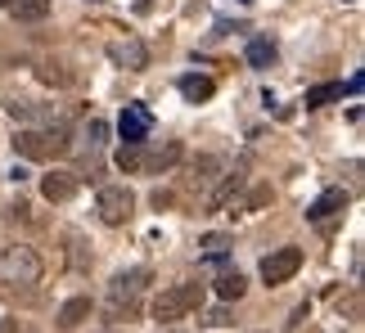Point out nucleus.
Listing matches in <instances>:
<instances>
[{
	"label": "nucleus",
	"instance_id": "nucleus-9",
	"mask_svg": "<svg viewBox=\"0 0 365 333\" xmlns=\"http://www.w3.org/2000/svg\"><path fill=\"white\" fill-rule=\"evenodd\" d=\"M5 113L14 122H32V127H59V108L36 104V100H5Z\"/></svg>",
	"mask_w": 365,
	"mask_h": 333
},
{
	"label": "nucleus",
	"instance_id": "nucleus-20",
	"mask_svg": "<svg viewBox=\"0 0 365 333\" xmlns=\"http://www.w3.org/2000/svg\"><path fill=\"white\" fill-rule=\"evenodd\" d=\"M244 288H248L244 275H240V270H226V275L217 280V297H221V302H240V297H244Z\"/></svg>",
	"mask_w": 365,
	"mask_h": 333
},
{
	"label": "nucleus",
	"instance_id": "nucleus-26",
	"mask_svg": "<svg viewBox=\"0 0 365 333\" xmlns=\"http://www.w3.org/2000/svg\"><path fill=\"white\" fill-rule=\"evenodd\" d=\"M307 315H312V307H307V302H302V307H298V311H293V320H289V329H293V333H298V329H302V320H307Z\"/></svg>",
	"mask_w": 365,
	"mask_h": 333
},
{
	"label": "nucleus",
	"instance_id": "nucleus-10",
	"mask_svg": "<svg viewBox=\"0 0 365 333\" xmlns=\"http://www.w3.org/2000/svg\"><path fill=\"white\" fill-rule=\"evenodd\" d=\"M118 131H122V140H126V144H145V140H149V131H153V113H149L145 104H126V108H122Z\"/></svg>",
	"mask_w": 365,
	"mask_h": 333
},
{
	"label": "nucleus",
	"instance_id": "nucleus-7",
	"mask_svg": "<svg viewBox=\"0 0 365 333\" xmlns=\"http://www.w3.org/2000/svg\"><path fill=\"white\" fill-rule=\"evenodd\" d=\"M302 270V248H275L271 257H262V280L266 284H289L293 275Z\"/></svg>",
	"mask_w": 365,
	"mask_h": 333
},
{
	"label": "nucleus",
	"instance_id": "nucleus-23",
	"mask_svg": "<svg viewBox=\"0 0 365 333\" xmlns=\"http://www.w3.org/2000/svg\"><path fill=\"white\" fill-rule=\"evenodd\" d=\"M41 81H50V86H68L73 77H68V73H59V63H46V68H41Z\"/></svg>",
	"mask_w": 365,
	"mask_h": 333
},
{
	"label": "nucleus",
	"instance_id": "nucleus-12",
	"mask_svg": "<svg viewBox=\"0 0 365 333\" xmlns=\"http://www.w3.org/2000/svg\"><path fill=\"white\" fill-rule=\"evenodd\" d=\"M343 207H347V189H339V185H334V189H325V194H320V199H316L312 207H307V221L325 226V221H329V216H339Z\"/></svg>",
	"mask_w": 365,
	"mask_h": 333
},
{
	"label": "nucleus",
	"instance_id": "nucleus-27",
	"mask_svg": "<svg viewBox=\"0 0 365 333\" xmlns=\"http://www.w3.org/2000/svg\"><path fill=\"white\" fill-rule=\"evenodd\" d=\"M91 5H104V0H91Z\"/></svg>",
	"mask_w": 365,
	"mask_h": 333
},
{
	"label": "nucleus",
	"instance_id": "nucleus-14",
	"mask_svg": "<svg viewBox=\"0 0 365 333\" xmlns=\"http://www.w3.org/2000/svg\"><path fill=\"white\" fill-rule=\"evenodd\" d=\"M244 180H248V176H244V166H235V171H230L226 180H221V185H217L212 194H207V207H212V212H221V207H226V203L235 199V194L244 189Z\"/></svg>",
	"mask_w": 365,
	"mask_h": 333
},
{
	"label": "nucleus",
	"instance_id": "nucleus-22",
	"mask_svg": "<svg viewBox=\"0 0 365 333\" xmlns=\"http://www.w3.org/2000/svg\"><path fill=\"white\" fill-rule=\"evenodd\" d=\"M203 253L207 257H212V261H221V257H226V248H230V234H203Z\"/></svg>",
	"mask_w": 365,
	"mask_h": 333
},
{
	"label": "nucleus",
	"instance_id": "nucleus-16",
	"mask_svg": "<svg viewBox=\"0 0 365 333\" xmlns=\"http://www.w3.org/2000/svg\"><path fill=\"white\" fill-rule=\"evenodd\" d=\"M86 315H91V297H73V302H63V307H59L54 320H59V329H77Z\"/></svg>",
	"mask_w": 365,
	"mask_h": 333
},
{
	"label": "nucleus",
	"instance_id": "nucleus-6",
	"mask_svg": "<svg viewBox=\"0 0 365 333\" xmlns=\"http://www.w3.org/2000/svg\"><path fill=\"white\" fill-rule=\"evenodd\" d=\"M149 266H131V270H118L113 275V284H108V302H113V307H131V302L145 293L149 288Z\"/></svg>",
	"mask_w": 365,
	"mask_h": 333
},
{
	"label": "nucleus",
	"instance_id": "nucleus-8",
	"mask_svg": "<svg viewBox=\"0 0 365 333\" xmlns=\"http://www.w3.org/2000/svg\"><path fill=\"white\" fill-rule=\"evenodd\" d=\"M108 59H113V68H126V73H145L149 68V46L140 36L108 41Z\"/></svg>",
	"mask_w": 365,
	"mask_h": 333
},
{
	"label": "nucleus",
	"instance_id": "nucleus-25",
	"mask_svg": "<svg viewBox=\"0 0 365 333\" xmlns=\"http://www.w3.org/2000/svg\"><path fill=\"white\" fill-rule=\"evenodd\" d=\"M207 324H217V329H221V324H230V311H226V307H217V311H207Z\"/></svg>",
	"mask_w": 365,
	"mask_h": 333
},
{
	"label": "nucleus",
	"instance_id": "nucleus-18",
	"mask_svg": "<svg viewBox=\"0 0 365 333\" xmlns=\"http://www.w3.org/2000/svg\"><path fill=\"white\" fill-rule=\"evenodd\" d=\"M9 9L19 23H41L50 14V0H9Z\"/></svg>",
	"mask_w": 365,
	"mask_h": 333
},
{
	"label": "nucleus",
	"instance_id": "nucleus-4",
	"mask_svg": "<svg viewBox=\"0 0 365 333\" xmlns=\"http://www.w3.org/2000/svg\"><path fill=\"white\" fill-rule=\"evenodd\" d=\"M180 158V144H163V149H145V144H122L118 149V166L122 171H163Z\"/></svg>",
	"mask_w": 365,
	"mask_h": 333
},
{
	"label": "nucleus",
	"instance_id": "nucleus-1",
	"mask_svg": "<svg viewBox=\"0 0 365 333\" xmlns=\"http://www.w3.org/2000/svg\"><path fill=\"white\" fill-rule=\"evenodd\" d=\"M14 154L23 162H59L73 154V135L63 127H27L14 135Z\"/></svg>",
	"mask_w": 365,
	"mask_h": 333
},
{
	"label": "nucleus",
	"instance_id": "nucleus-19",
	"mask_svg": "<svg viewBox=\"0 0 365 333\" xmlns=\"http://www.w3.org/2000/svg\"><path fill=\"white\" fill-rule=\"evenodd\" d=\"M334 100H343V81H325V86H312L307 90V108H325V104H334Z\"/></svg>",
	"mask_w": 365,
	"mask_h": 333
},
{
	"label": "nucleus",
	"instance_id": "nucleus-15",
	"mask_svg": "<svg viewBox=\"0 0 365 333\" xmlns=\"http://www.w3.org/2000/svg\"><path fill=\"white\" fill-rule=\"evenodd\" d=\"M176 86H180V95H185L190 104H203V100H212L217 81H212V77H203V73H190V77H180Z\"/></svg>",
	"mask_w": 365,
	"mask_h": 333
},
{
	"label": "nucleus",
	"instance_id": "nucleus-24",
	"mask_svg": "<svg viewBox=\"0 0 365 333\" xmlns=\"http://www.w3.org/2000/svg\"><path fill=\"white\" fill-rule=\"evenodd\" d=\"M0 333H36V329L23 324V320H14V315H5V320H0Z\"/></svg>",
	"mask_w": 365,
	"mask_h": 333
},
{
	"label": "nucleus",
	"instance_id": "nucleus-2",
	"mask_svg": "<svg viewBox=\"0 0 365 333\" xmlns=\"http://www.w3.org/2000/svg\"><path fill=\"white\" fill-rule=\"evenodd\" d=\"M41 275H46V261L32 243H9L0 253V284L5 288H32L41 284Z\"/></svg>",
	"mask_w": 365,
	"mask_h": 333
},
{
	"label": "nucleus",
	"instance_id": "nucleus-17",
	"mask_svg": "<svg viewBox=\"0 0 365 333\" xmlns=\"http://www.w3.org/2000/svg\"><path fill=\"white\" fill-rule=\"evenodd\" d=\"M63 243H68V266H73V270H91V248H86V239H81L77 230H68Z\"/></svg>",
	"mask_w": 365,
	"mask_h": 333
},
{
	"label": "nucleus",
	"instance_id": "nucleus-21",
	"mask_svg": "<svg viewBox=\"0 0 365 333\" xmlns=\"http://www.w3.org/2000/svg\"><path fill=\"white\" fill-rule=\"evenodd\" d=\"M271 63H275V41H266V36L248 41V68H271Z\"/></svg>",
	"mask_w": 365,
	"mask_h": 333
},
{
	"label": "nucleus",
	"instance_id": "nucleus-28",
	"mask_svg": "<svg viewBox=\"0 0 365 333\" xmlns=\"http://www.w3.org/2000/svg\"><path fill=\"white\" fill-rule=\"evenodd\" d=\"M5 5H9V0H0V9H5Z\"/></svg>",
	"mask_w": 365,
	"mask_h": 333
},
{
	"label": "nucleus",
	"instance_id": "nucleus-3",
	"mask_svg": "<svg viewBox=\"0 0 365 333\" xmlns=\"http://www.w3.org/2000/svg\"><path fill=\"white\" fill-rule=\"evenodd\" d=\"M199 302H203V284H172V288H163V293L153 297V320L176 324V320H185Z\"/></svg>",
	"mask_w": 365,
	"mask_h": 333
},
{
	"label": "nucleus",
	"instance_id": "nucleus-29",
	"mask_svg": "<svg viewBox=\"0 0 365 333\" xmlns=\"http://www.w3.org/2000/svg\"><path fill=\"white\" fill-rule=\"evenodd\" d=\"M347 5H356V0H347Z\"/></svg>",
	"mask_w": 365,
	"mask_h": 333
},
{
	"label": "nucleus",
	"instance_id": "nucleus-5",
	"mask_svg": "<svg viewBox=\"0 0 365 333\" xmlns=\"http://www.w3.org/2000/svg\"><path fill=\"white\" fill-rule=\"evenodd\" d=\"M95 212H100L104 226H126L135 212V194L126 185H104L100 194H95Z\"/></svg>",
	"mask_w": 365,
	"mask_h": 333
},
{
	"label": "nucleus",
	"instance_id": "nucleus-13",
	"mask_svg": "<svg viewBox=\"0 0 365 333\" xmlns=\"http://www.w3.org/2000/svg\"><path fill=\"white\" fill-rule=\"evenodd\" d=\"M41 194H46L50 203H68L77 194V176L73 171H50V176H41Z\"/></svg>",
	"mask_w": 365,
	"mask_h": 333
},
{
	"label": "nucleus",
	"instance_id": "nucleus-11",
	"mask_svg": "<svg viewBox=\"0 0 365 333\" xmlns=\"http://www.w3.org/2000/svg\"><path fill=\"white\" fill-rule=\"evenodd\" d=\"M104 140H108V122L104 117H91L86 127H81V140H73V154H81L86 162H100Z\"/></svg>",
	"mask_w": 365,
	"mask_h": 333
}]
</instances>
